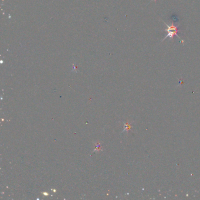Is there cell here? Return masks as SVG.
Returning <instances> with one entry per match:
<instances>
[{
	"label": "cell",
	"mask_w": 200,
	"mask_h": 200,
	"mask_svg": "<svg viewBox=\"0 0 200 200\" xmlns=\"http://www.w3.org/2000/svg\"><path fill=\"white\" fill-rule=\"evenodd\" d=\"M164 24H165V25L167 26V29H166L165 31L168 33V34H167V35L165 37V38H164V39H163L162 41H163L165 39H166V38H168V37L170 38H173L174 37V35L177 36V37L180 38V37H179L177 35V31H178V29H177L178 26H174V24H172L171 26H169V25H168V24H167L166 23L164 22Z\"/></svg>",
	"instance_id": "cell-1"
}]
</instances>
